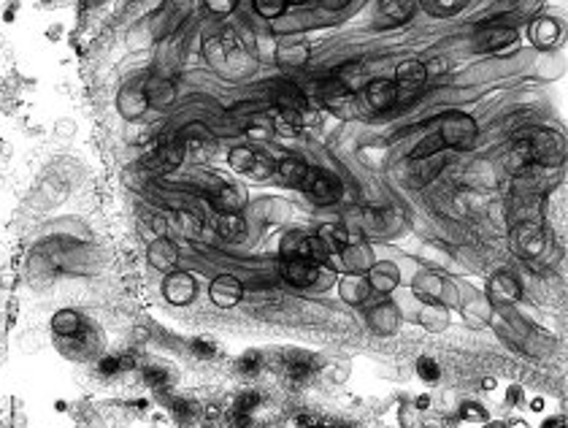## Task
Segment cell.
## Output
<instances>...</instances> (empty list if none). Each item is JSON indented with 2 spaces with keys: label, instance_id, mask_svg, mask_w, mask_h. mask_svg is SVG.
Segmentation results:
<instances>
[{
  "label": "cell",
  "instance_id": "74e56055",
  "mask_svg": "<svg viewBox=\"0 0 568 428\" xmlns=\"http://www.w3.org/2000/svg\"><path fill=\"white\" fill-rule=\"evenodd\" d=\"M298 426L300 428H322L325 426V420H322L320 415H300V418H298Z\"/></svg>",
  "mask_w": 568,
  "mask_h": 428
},
{
  "label": "cell",
  "instance_id": "d4e9b609",
  "mask_svg": "<svg viewBox=\"0 0 568 428\" xmlns=\"http://www.w3.org/2000/svg\"><path fill=\"white\" fill-rule=\"evenodd\" d=\"M279 177L284 179L287 184H298L300 187V182H303V177H306V171H309V166H303L300 160H295V157H287V160H282L279 163Z\"/></svg>",
  "mask_w": 568,
  "mask_h": 428
},
{
  "label": "cell",
  "instance_id": "30bf717a",
  "mask_svg": "<svg viewBox=\"0 0 568 428\" xmlns=\"http://www.w3.org/2000/svg\"><path fill=\"white\" fill-rule=\"evenodd\" d=\"M271 98L279 106V111H303L306 109V95L300 93V87L290 84V81H273Z\"/></svg>",
  "mask_w": 568,
  "mask_h": 428
},
{
  "label": "cell",
  "instance_id": "f1b7e54d",
  "mask_svg": "<svg viewBox=\"0 0 568 428\" xmlns=\"http://www.w3.org/2000/svg\"><path fill=\"white\" fill-rule=\"evenodd\" d=\"M144 379H147L149 388H154V390H165L168 382H171L168 372H165L163 366H149L147 372H144Z\"/></svg>",
  "mask_w": 568,
  "mask_h": 428
},
{
  "label": "cell",
  "instance_id": "f546056e",
  "mask_svg": "<svg viewBox=\"0 0 568 428\" xmlns=\"http://www.w3.org/2000/svg\"><path fill=\"white\" fill-rule=\"evenodd\" d=\"M284 6H287V0H254V11L260 17H266V19L279 17L284 11Z\"/></svg>",
  "mask_w": 568,
  "mask_h": 428
},
{
  "label": "cell",
  "instance_id": "7c38bea8",
  "mask_svg": "<svg viewBox=\"0 0 568 428\" xmlns=\"http://www.w3.org/2000/svg\"><path fill=\"white\" fill-rule=\"evenodd\" d=\"M363 93H366V103H368L371 109H376V111H384V109H390L393 103H398L396 84L387 81V79H373V81L366 84Z\"/></svg>",
  "mask_w": 568,
  "mask_h": 428
},
{
  "label": "cell",
  "instance_id": "b9f144b4",
  "mask_svg": "<svg viewBox=\"0 0 568 428\" xmlns=\"http://www.w3.org/2000/svg\"><path fill=\"white\" fill-rule=\"evenodd\" d=\"M487 428H503V426H487Z\"/></svg>",
  "mask_w": 568,
  "mask_h": 428
},
{
  "label": "cell",
  "instance_id": "60d3db41",
  "mask_svg": "<svg viewBox=\"0 0 568 428\" xmlns=\"http://www.w3.org/2000/svg\"><path fill=\"white\" fill-rule=\"evenodd\" d=\"M512 428H528L525 423H512Z\"/></svg>",
  "mask_w": 568,
  "mask_h": 428
},
{
  "label": "cell",
  "instance_id": "d6a6232c",
  "mask_svg": "<svg viewBox=\"0 0 568 428\" xmlns=\"http://www.w3.org/2000/svg\"><path fill=\"white\" fill-rule=\"evenodd\" d=\"M257 404H260V396L257 393H241L238 399H236V404H233V412H252V409H257Z\"/></svg>",
  "mask_w": 568,
  "mask_h": 428
},
{
  "label": "cell",
  "instance_id": "d6986e66",
  "mask_svg": "<svg viewBox=\"0 0 568 428\" xmlns=\"http://www.w3.org/2000/svg\"><path fill=\"white\" fill-rule=\"evenodd\" d=\"M490 293H493L495 301H517L519 299V285L517 279L512 277V274H495L493 282H490Z\"/></svg>",
  "mask_w": 568,
  "mask_h": 428
},
{
  "label": "cell",
  "instance_id": "cb8c5ba5",
  "mask_svg": "<svg viewBox=\"0 0 568 428\" xmlns=\"http://www.w3.org/2000/svg\"><path fill=\"white\" fill-rule=\"evenodd\" d=\"M417 8V0H382V14L393 22H409Z\"/></svg>",
  "mask_w": 568,
  "mask_h": 428
},
{
  "label": "cell",
  "instance_id": "4316f807",
  "mask_svg": "<svg viewBox=\"0 0 568 428\" xmlns=\"http://www.w3.org/2000/svg\"><path fill=\"white\" fill-rule=\"evenodd\" d=\"M120 103H122V111L127 114V117H138V114L144 111V106H147V95H144V93L124 90L122 98H120Z\"/></svg>",
  "mask_w": 568,
  "mask_h": 428
},
{
  "label": "cell",
  "instance_id": "83f0119b",
  "mask_svg": "<svg viewBox=\"0 0 568 428\" xmlns=\"http://www.w3.org/2000/svg\"><path fill=\"white\" fill-rule=\"evenodd\" d=\"M260 363H263V358L254 353V350H249V353H244L236 360V369H238L244 377H254V374L260 372Z\"/></svg>",
  "mask_w": 568,
  "mask_h": 428
},
{
  "label": "cell",
  "instance_id": "d590c367",
  "mask_svg": "<svg viewBox=\"0 0 568 428\" xmlns=\"http://www.w3.org/2000/svg\"><path fill=\"white\" fill-rule=\"evenodd\" d=\"M193 353L200 355V358H214L217 347H214L211 342H206V339H195V342H193Z\"/></svg>",
  "mask_w": 568,
  "mask_h": 428
},
{
  "label": "cell",
  "instance_id": "4fadbf2b",
  "mask_svg": "<svg viewBox=\"0 0 568 428\" xmlns=\"http://www.w3.org/2000/svg\"><path fill=\"white\" fill-rule=\"evenodd\" d=\"M149 263L160 271H171L173 266L179 263V250L171 239L165 236H157L152 244H149Z\"/></svg>",
  "mask_w": 568,
  "mask_h": 428
},
{
  "label": "cell",
  "instance_id": "e575fe53",
  "mask_svg": "<svg viewBox=\"0 0 568 428\" xmlns=\"http://www.w3.org/2000/svg\"><path fill=\"white\" fill-rule=\"evenodd\" d=\"M206 6H209L214 14H230V11L238 6V0H206Z\"/></svg>",
  "mask_w": 568,
  "mask_h": 428
},
{
  "label": "cell",
  "instance_id": "e0dca14e",
  "mask_svg": "<svg viewBox=\"0 0 568 428\" xmlns=\"http://www.w3.org/2000/svg\"><path fill=\"white\" fill-rule=\"evenodd\" d=\"M371 296V285L366 277L360 274H346L341 279V299L349 303H366V299Z\"/></svg>",
  "mask_w": 568,
  "mask_h": 428
},
{
  "label": "cell",
  "instance_id": "603a6c76",
  "mask_svg": "<svg viewBox=\"0 0 568 428\" xmlns=\"http://www.w3.org/2000/svg\"><path fill=\"white\" fill-rule=\"evenodd\" d=\"M51 328L60 336H79L81 333V317L76 315L74 309H63V312H57L51 317Z\"/></svg>",
  "mask_w": 568,
  "mask_h": 428
},
{
  "label": "cell",
  "instance_id": "5bb4252c",
  "mask_svg": "<svg viewBox=\"0 0 568 428\" xmlns=\"http://www.w3.org/2000/svg\"><path fill=\"white\" fill-rule=\"evenodd\" d=\"M211 203H214V209L220 212V214H238L241 209H244V203H247V196H244V190H238V187H217L214 190V198H211Z\"/></svg>",
  "mask_w": 568,
  "mask_h": 428
},
{
  "label": "cell",
  "instance_id": "1f68e13d",
  "mask_svg": "<svg viewBox=\"0 0 568 428\" xmlns=\"http://www.w3.org/2000/svg\"><path fill=\"white\" fill-rule=\"evenodd\" d=\"M249 130H252L254 136H271V133H273V120H271V117H266V114H257V117L249 122Z\"/></svg>",
  "mask_w": 568,
  "mask_h": 428
},
{
  "label": "cell",
  "instance_id": "6da1fadb",
  "mask_svg": "<svg viewBox=\"0 0 568 428\" xmlns=\"http://www.w3.org/2000/svg\"><path fill=\"white\" fill-rule=\"evenodd\" d=\"M528 147H530V157H533V166H544V168H555L566 160V141L563 136L552 133V130H539V133H530L528 138Z\"/></svg>",
  "mask_w": 568,
  "mask_h": 428
},
{
  "label": "cell",
  "instance_id": "4dcf8cb0",
  "mask_svg": "<svg viewBox=\"0 0 568 428\" xmlns=\"http://www.w3.org/2000/svg\"><path fill=\"white\" fill-rule=\"evenodd\" d=\"M417 372H420V377L425 379V382H436L439 379V363L436 360H430V358H420V363H417Z\"/></svg>",
  "mask_w": 568,
  "mask_h": 428
},
{
  "label": "cell",
  "instance_id": "7a4b0ae2",
  "mask_svg": "<svg viewBox=\"0 0 568 428\" xmlns=\"http://www.w3.org/2000/svg\"><path fill=\"white\" fill-rule=\"evenodd\" d=\"M425 79H428V68L422 65L420 60H406L400 63L396 71V95L398 103H409L414 101L425 90Z\"/></svg>",
  "mask_w": 568,
  "mask_h": 428
},
{
  "label": "cell",
  "instance_id": "8fae6325",
  "mask_svg": "<svg viewBox=\"0 0 568 428\" xmlns=\"http://www.w3.org/2000/svg\"><path fill=\"white\" fill-rule=\"evenodd\" d=\"M211 301L217 303V306H222V309H227V306H236V303L241 301V296H244V287H241V282L236 277H217L214 282H211Z\"/></svg>",
  "mask_w": 568,
  "mask_h": 428
},
{
  "label": "cell",
  "instance_id": "f35d334b",
  "mask_svg": "<svg viewBox=\"0 0 568 428\" xmlns=\"http://www.w3.org/2000/svg\"><path fill=\"white\" fill-rule=\"evenodd\" d=\"M509 402H512V404H519V402H522V390H519L517 385H514V388L509 390Z\"/></svg>",
  "mask_w": 568,
  "mask_h": 428
},
{
  "label": "cell",
  "instance_id": "ac0fdd59",
  "mask_svg": "<svg viewBox=\"0 0 568 428\" xmlns=\"http://www.w3.org/2000/svg\"><path fill=\"white\" fill-rule=\"evenodd\" d=\"M184 157V144L179 138H168L160 144V150H154V163L160 168H176Z\"/></svg>",
  "mask_w": 568,
  "mask_h": 428
},
{
  "label": "cell",
  "instance_id": "ffe728a7",
  "mask_svg": "<svg viewBox=\"0 0 568 428\" xmlns=\"http://www.w3.org/2000/svg\"><path fill=\"white\" fill-rule=\"evenodd\" d=\"M217 230H220V236L227 239V241H241V239L247 236V223H244L241 214H220Z\"/></svg>",
  "mask_w": 568,
  "mask_h": 428
},
{
  "label": "cell",
  "instance_id": "5b68a950",
  "mask_svg": "<svg viewBox=\"0 0 568 428\" xmlns=\"http://www.w3.org/2000/svg\"><path fill=\"white\" fill-rule=\"evenodd\" d=\"M195 293H198V282L187 271H171L163 282V296L176 306L190 303L195 299Z\"/></svg>",
  "mask_w": 568,
  "mask_h": 428
},
{
  "label": "cell",
  "instance_id": "8992f818",
  "mask_svg": "<svg viewBox=\"0 0 568 428\" xmlns=\"http://www.w3.org/2000/svg\"><path fill=\"white\" fill-rule=\"evenodd\" d=\"M300 187L306 190V196H309L311 201H317V203H325V206H327V203L339 201V187H336V182L327 177V174L317 171V168H309V171H306Z\"/></svg>",
  "mask_w": 568,
  "mask_h": 428
},
{
  "label": "cell",
  "instance_id": "ee69618b",
  "mask_svg": "<svg viewBox=\"0 0 568 428\" xmlns=\"http://www.w3.org/2000/svg\"><path fill=\"white\" fill-rule=\"evenodd\" d=\"M341 428H349V426H341Z\"/></svg>",
  "mask_w": 568,
  "mask_h": 428
},
{
  "label": "cell",
  "instance_id": "836d02e7",
  "mask_svg": "<svg viewBox=\"0 0 568 428\" xmlns=\"http://www.w3.org/2000/svg\"><path fill=\"white\" fill-rule=\"evenodd\" d=\"M98 372L103 374V377H114V374H120L122 369H120V355H108V358H103L98 363Z\"/></svg>",
  "mask_w": 568,
  "mask_h": 428
},
{
  "label": "cell",
  "instance_id": "9c48e42d",
  "mask_svg": "<svg viewBox=\"0 0 568 428\" xmlns=\"http://www.w3.org/2000/svg\"><path fill=\"white\" fill-rule=\"evenodd\" d=\"M514 38H517V30H514V27H503V25L485 27V30L476 33L473 47H476L479 51H495V49L509 47Z\"/></svg>",
  "mask_w": 568,
  "mask_h": 428
},
{
  "label": "cell",
  "instance_id": "484cf974",
  "mask_svg": "<svg viewBox=\"0 0 568 428\" xmlns=\"http://www.w3.org/2000/svg\"><path fill=\"white\" fill-rule=\"evenodd\" d=\"M469 0H422L425 11L428 14H436V17H449V14H457Z\"/></svg>",
  "mask_w": 568,
  "mask_h": 428
},
{
  "label": "cell",
  "instance_id": "9a60e30c",
  "mask_svg": "<svg viewBox=\"0 0 568 428\" xmlns=\"http://www.w3.org/2000/svg\"><path fill=\"white\" fill-rule=\"evenodd\" d=\"M368 323L376 333H393V331L398 328V309L387 301L376 303V306L371 309Z\"/></svg>",
  "mask_w": 568,
  "mask_h": 428
},
{
  "label": "cell",
  "instance_id": "ba28073f",
  "mask_svg": "<svg viewBox=\"0 0 568 428\" xmlns=\"http://www.w3.org/2000/svg\"><path fill=\"white\" fill-rule=\"evenodd\" d=\"M322 266L311 263V260H303V257H293L284 263V277L290 279V285L295 287H311L320 282Z\"/></svg>",
  "mask_w": 568,
  "mask_h": 428
},
{
  "label": "cell",
  "instance_id": "44dd1931",
  "mask_svg": "<svg viewBox=\"0 0 568 428\" xmlns=\"http://www.w3.org/2000/svg\"><path fill=\"white\" fill-rule=\"evenodd\" d=\"M368 285L371 290H393L398 285V271L396 266H387V263H379V266H373L368 274Z\"/></svg>",
  "mask_w": 568,
  "mask_h": 428
},
{
  "label": "cell",
  "instance_id": "277c9868",
  "mask_svg": "<svg viewBox=\"0 0 568 428\" xmlns=\"http://www.w3.org/2000/svg\"><path fill=\"white\" fill-rule=\"evenodd\" d=\"M230 166L241 174H249V177L266 179L273 171V163L263 154V152H254L249 147H238V150L230 152Z\"/></svg>",
  "mask_w": 568,
  "mask_h": 428
},
{
  "label": "cell",
  "instance_id": "ab89813d",
  "mask_svg": "<svg viewBox=\"0 0 568 428\" xmlns=\"http://www.w3.org/2000/svg\"><path fill=\"white\" fill-rule=\"evenodd\" d=\"M544 428H563V420H549Z\"/></svg>",
  "mask_w": 568,
  "mask_h": 428
},
{
  "label": "cell",
  "instance_id": "52a82bcc",
  "mask_svg": "<svg viewBox=\"0 0 568 428\" xmlns=\"http://www.w3.org/2000/svg\"><path fill=\"white\" fill-rule=\"evenodd\" d=\"M514 250L525 257H539L544 250V230L533 220H525L514 228Z\"/></svg>",
  "mask_w": 568,
  "mask_h": 428
},
{
  "label": "cell",
  "instance_id": "2e32d148",
  "mask_svg": "<svg viewBox=\"0 0 568 428\" xmlns=\"http://www.w3.org/2000/svg\"><path fill=\"white\" fill-rule=\"evenodd\" d=\"M336 81H339L344 90H349V93L357 95L360 90H366L368 74H366V68H363L360 63H349V65H344V68L336 71Z\"/></svg>",
  "mask_w": 568,
  "mask_h": 428
},
{
  "label": "cell",
  "instance_id": "7402d4cb",
  "mask_svg": "<svg viewBox=\"0 0 568 428\" xmlns=\"http://www.w3.org/2000/svg\"><path fill=\"white\" fill-rule=\"evenodd\" d=\"M530 35H533V44H536V47L546 49V47H552V44L558 41L560 27H558L555 19H539V22H533V27H530Z\"/></svg>",
  "mask_w": 568,
  "mask_h": 428
},
{
  "label": "cell",
  "instance_id": "7bdbcfd3",
  "mask_svg": "<svg viewBox=\"0 0 568 428\" xmlns=\"http://www.w3.org/2000/svg\"><path fill=\"white\" fill-rule=\"evenodd\" d=\"M293 3H303V0H293Z\"/></svg>",
  "mask_w": 568,
  "mask_h": 428
},
{
  "label": "cell",
  "instance_id": "8d00e7d4",
  "mask_svg": "<svg viewBox=\"0 0 568 428\" xmlns=\"http://www.w3.org/2000/svg\"><path fill=\"white\" fill-rule=\"evenodd\" d=\"M463 418H466V420H479V423H482L487 415H485V409H482L479 404H463Z\"/></svg>",
  "mask_w": 568,
  "mask_h": 428
},
{
  "label": "cell",
  "instance_id": "3957f363",
  "mask_svg": "<svg viewBox=\"0 0 568 428\" xmlns=\"http://www.w3.org/2000/svg\"><path fill=\"white\" fill-rule=\"evenodd\" d=\"M444 147H455V150H466L473 144V136H476V122L471 120L469 114H446L444 125L439 130Z\"/></svg>",
  "mask_w": 568,
  "mask_h": 428
}]
</instances>
